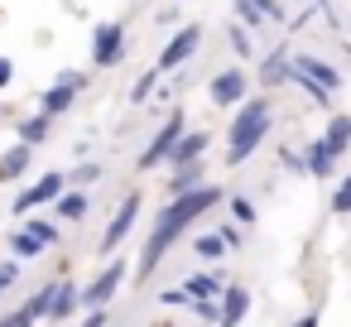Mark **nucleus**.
Returning <instances> with one entry per match:
<instances>
[{"mask_svg": "<svg viewBox=\"0 0 351 327\" xmlns=\"http://www.w3.org/2000/svg\"><path fill=\"white\" fill-rule=\"evenodd\" d=\"M231 44H236V53H250V34L241 25H231Z\"/></svg>", "mask_w": 351, "mask_h": 327, "instance_id": "obj_27", "label": "nucleus"}, {"mask_svg": "<svg viewBox=\"0 0 351 327\" xmlns=\"http://www.w3.org/2000/svg\"><path fill=\"white\" fill-rule=\"evenodd\" d=\"M135 217H140V197L130 193L125 202H121V212L111 217V226H106V236H101V255H111L125 236H130V226H135Z\"/></svg>", "mask_w": 351, "mask_h": 327, "instance_id": "obj_4", "label": "nucleus"}, {"mask_svg": "<svg viewBox=\"0 0 351 327\" xmlns=\"http://www.w3.org/2000/svg\"><path fill=\"white\" fill-rule=\"evenodd\" d=\"M121 279H125V265L116 260V265H111V269H106V274H101V279H97L87 293H82V303H87L92 313H97V308H106V303H111V293L121 289Z\"/></svg>", "mask_w": 351, "mask_h": 327, "instance_id": "obj_8", "label": "nucleus"}, {"mask_svg": "<svg viewBox=\"0 0 351 327\" xmlns=\"http://www.w3.org/2000/svg\"><path fill=\"white\" fill-rule=\"evenodd\" d=\"M298 327H317V313H308V317H303V322H298Z\"/></svg>", "mask_w": 351, "mask_h": 327, "instance_id": "obj_32", "label": "nucleus"}, {"mask_svg": "<svg viewBox=\"0 0 351 327\" xmlns=\"http://www.w3.org/2000/svg\"><path fill=\"white\" fill-rule=\"evenodd\" d=\"M178 140H183V121H178V116H169V121H164V130H159V135L149 140V149L140 154V169H154L159 159H169V154L178 149Z\"/></svg>", "mask_w": 351, "mask_h": 327, "instance_id": "obj_3", "label": "nucleus"}, {"mask_svg": "<svg viewBox=\"0 0 351 327\" xmlns=\"http://www.w3.org/2000/svg\"><path fill=\"white\" fill-rule=\"evenodd\" d=\"M44 135H49V121H25L20 125V145H39Z\"/></svg>", "mask_w": 351, "mask_h": 327, "instance_id": "obj_23", "label": "nucleus"}, {"mask_svg": "<svg viewBox=\"0 0 351 327\" xmlns=\"http://www.w3.org/2000/svg\"><path fill=\"white\" fill-rule=\"evenodd\" d=\"M197 39H202V34H197V25H188L183 34H173V44H169V49L159 53V73H169V68H178L183 58H193V49H197Z\"/></svg>", "mask_w": 351, "mask_h": 327, "instance_id": "obj_9", "label": "nucleus"}, {"mask_svg": "<svg viewBox=\"0 0 351 327\" xmlns=\"http://www.w3.org/2000/svg\"><path fill=\"white\" fill-rule=\"evenodd\" d=\"M92 58H97L101 68L121 58V29H116V25H97V34H92Z\"/></svg>", "mask_w": 351, "mask_h": 327, "instance_id": "obj_12", "label": "nucleus"}, {"mask_svg": "<svg viewBox=\"0 0 351 327\" xmlns=\"http://www.w3.org/2000/svg\"><path fill=\"white\" fill-rule=\"evenodd\" d=\"M245 308H250V293L236 284V289H226V303H221V322L217 327H236L241 317H245Z\"/></svg>", "mask_w": 351, "mask_h": 327, "instance_id": "obj_14", "label": "nucleus"}, {"mask_svg": "<svg viewBox=\"0 0 351 327\" xmlns=\"http://www.w3.org/2000/svg\"><path fill=\"white\" fill-rule=\"evenodd\" d=\"M193 303H202L207 293H217V279H207V274H197V279H188V289H183Z\"/></svg>", "mask_w": 351, "mask_h": 327, "instance_id": "obj_22", "label": "nucleus"}, {"mask_svg": "<svg viewBox=\"0 0 351 327\" xmlns=\"http://www.w3.org/2000/svg\"><path fill=\"white\" fill-rule=\"evenodd\" d=\"M77 92H82V77H77V73H63V77H58V87H49V92H44V116H63V111L73 106V97H77Z\"/></svg>", "mask_w": 351, "mask_h": 327, "instance_id": "obj_7", "label": "nucleus"}, {"mask_svg": "<svg viewBox=\"0 0 351 327\" xmlns=\"http://www.w3.org/2000/svg\"><path fill=\"white\" fill-rule=\"evenodd\" d=\"M332 169H337V154L327 149V140H317V145L308 149V173H317V178H327Z\"/></svg>", "mask_w": 351, "mask_h": 327, "instance_id": "obj_19", "label": "nucleus"}, {"mask_svg": "<svg viewBox=\"0 0 351 327\" xmlns=\"http://www.w3.org/2000/svg\"><path fill=\"white\" fill-rule=\"evenodd\" d=\"M269 121H274V111H269V101H265V97L245 101V106H241V116L231 121V140H226V164H245V159H250V149H255V145L265 140Z\"/></svg>", "mask_w": 351, "mask_h": 327, "instance_id": "obj_2", "label": "nucleus"}, {"mask_svg": "<svg viewBox=\"0 0 351 327\" xmlns=\"http://www.w3.org/2000/svg\"><path fill=\"white\" fill-rule=\"evenodd\" d=\"M202 149H207V135H202V130H193V135H183V140H178L173 159H178V164L188 169V164H197V154H202Z\"/></svg>", "mask_w": 351, "mask_h": 327, "instance_id": "obj_18", "label": "nucleus"}, {"mask_svg": "<svg viewBox=\"0 0 351 327\" xmlns=\"http://www.w3.org/2000/svg\"><path fill=\"white\" fill-rule=\"evenodd\" d=\"M293 77H308V82H317L322 92H337V87H341V73H337V68H327V63H322V58H313V53L293 58Z\"/></svg>", "mask_w": 351, "mask_h": 327, "instance_id": "obj_6", "label": "nucleus"}, {"mask_svg": "<svg viewBox=\"0 0 351 327\" xmlns=\"http://www.w3.org/2000/svg\"><path fill=\"white\" fill-rule=\"evenodd\" d=\"M58 193H63V173H44L29 193H20V197H15V212H29V207H39V202H53Z\"/></svg>", "mask_w": 351, "mask_h": 327, "instance_id": "obj_10", "label": "nucleus"}, {"mask_svg": "<svg viewBox=\"0 0 351 327\" xmlns=\"http://www.w3.org/2000/svg\"><path fill=\"white\" fill-rule=\"evenodd\" d=\"M82 327H106V313H101V308H97V313H87V317H82Z\"/></svg>", "mask_w": 351, "mask_h": 327, "instance_id": "obj_30", "label": "nucleus"}, {"mask_svg": "<svg viewBox=\"0 0 351 327\" xmlns=\"http://www.w3.org/2000/svg\"><path fill=\"white\" fill-rule=\"evenodd\" d=\"M77 303H82L77 284H58V293H53V308H49V317H53V322H63V317H73V313H77Z\"/></svg>", "mask_w": 351, "mask_h": 327, "instance_id": "obj_15", "label": "nucleus"}, {"mask_svg": "<svg viewBox=\"0 0 351 327\" xmlns=\"http://www.w3.org/2000/svg\"><path fill=\"white\" fill-rule=\"evenodd\" d=\"M58 212H63V217H73V221H77V217H82V212H87V193H68V197H58Z\"/></svg>", "mask_w": 351, "mask_h": 327, "instance_id": "obj_21", "label": "nucleus"}, {"mask_svg": "<svg viewBox=\"0 0 351 327\" xmlns=\"http://www.w3.org/2000/svg\"><path fill=\"white\" fill-rule=\"evenodd\" d=\"M20 279V265H0V289H10Z\"/></svg>", "mask_w": 351, "mask_h": 327, "instance_id": "obj_29", "label": "nucleus"}, {"mask_svg": "<svg viewBox=\"0 0 351 327\" xmlns=\"http://www.w3.org/2000/svg\"><path fill=\"white\" fill-rule=\"evenodd\" d=\"M327 149L332 154H346V145H351V116H332V125H327Z\"/></svg>", "mask_w": 351, "mask_h": 327, "instance_id": "obj_17", "label": "nucleus"}, {"mask_svg": "<svg viewBox=\"0 0 351 327\" xmlns=\"http://www.w3.org/2000/svg\"><path fill=\"white\" fill-rule=\"evenodd\" d=\"M250 5H255V10H260V15H265V20H279V15H284V10H279V5H274V0H250Z\"/></svg>", "mask_w": 351, "mask_h": 327, "instance_id": "obj_28", "label": "nucleus"}, {"mask_svg": "<svg viewBox=\"0 0 351 327\" xmlns=\"http://www.w3.org/2000/svg\"><path fill=\"white\" fill-rule=\"evenodd\" d=\"M53 293H58V284H49V289H39L20 313H10V317H0V327H34L39 317H49V308H53Z\"/></svg>", "mask_w": 351, "mask_h": 327, "instance_id": "obj_5", "label": "nucleus"}, {"mask_svg": "<svg viewBox=\"0 0 351 327\" xmlns=\"http://www.w3.org/2000/svg\"><path fill=\"white\" fill-rule=\"evenodd\" d=\"M332 212H351V178H341V188L332 193Z\"/></svg>", "mask_w": 351, "mask_h": 327, "instance_id": "obj_25", "label": "nucleus"}, {"mask_svg": "<svg viewBox=\"0 0 351 327\" xmlns=\"http://www.w3.org/2000/svg\"><path fill=\"white\" fill-rule=\"evenodd\" d=\"M245 97V77L231 68V73H221V77H212V101H221V106H231V101H241Z\"/></svg>", "mask_w": 351, "mask_h": 327, "instance_id": "obj_13", "label": "nucleus"}, {"mask_svg": "<svg viewBox=\"0 0 351 327\" xmlns=\"http://www.w3.org/2000/svg\"><path fill=\"white\" fill-rule=\"evenodd\" d=\"M217 202H221V193H217V188H197V193L173 197V202L159 212L154 236L145 241V255H140V260H145V265H159V255H164V250H169V245H173V241H178V236H183V231H188L207 207H217Z\"/></svg>", "mask_w": 351, "mask_h": 327, "instance_id": "obj_1", "label": "nucleus"}, {"mask_svg": "<svg viewBox=\"0 0 351 327\" xmlns=\"http://www.w3.org/2000/svg\"><path fill=\"white\" fill-rule=\"evenodd\" d=\"M29 159H34V149H29V145H15L5 159H0V178H5V183H10V178H20V173L29 169Z\"/></svg>", "mask_w": 351, "mask_h": 327, "instance_id": "obj_16", "label": "nucleus"}, {"mask_svg": "<svg viewBox=\"0 0 351 327\" xmlns=\"http://www.w3.org/2000/svg\"><path fill=\"white\" fill-rule=\"evenodd\" d=\"M289 77H293V63L284 58V49H274V53L265 58V82L274 87V82H289Z\"/></svg>", "mask_w": 351, "mask_h": 327, "instance_id": "obj_20", "label": "nucleus"}, {"mask_svg": "<svg viewBox=\"0 0 351 327\" xmlns=\"http://www.w3.org/2000/svg\"><path fill=\"white\" fill-rule=\"evenodd\" d=\"M154 77H159V73H145V77L135 82V92H130V101H145V97L154 92Z\"/></svg>", "mask_w": 351, "mask_h": 327, "instance_id": "obj_26", "label": "nucleus"}, {"mask_svg": "<svg viewBox=\"0 0 351 327\" xmlns=\"http://www.w3.org/2000/svg\"><path fill=\"white\" fill-rule=\"evenodd\" d=\"M193 245H197V255H207V260H217V255L226 250V236H197Z\"/></svg>", "mask_w": 351, "mask_h": 327, "instance_id": "obj_24", "label": "nucleus"}, {"mask_svg": "<svg viewBox=\"0 0 351 327\" xmlns=\"http://www.w3.org/2000/svg\"><path fill=\"white\" fill-rule=\"evenodd\" d=\"M53 236H58V231H53L49 221H34V226L15 231V236H10V245H15V255H39V250H44Z\"/></svg>", "mask_w": 351, "mask_h": 327, "instance_id": "obj_11", "label": "nucleus"}, {"mask_svg": "<svg viewBox=\"0 0 351 327\" xmlns=\"http://www.w3.org/2000/svg\"><path fill=\"white\" fill-rule=\"evenodd\" d=\"M10 82V58H0V87Z\"/></svg>", "mask_w": 351, "mask_h": 327, "instance_id": "obj_31", "label": "nucleus"}]
</instances>
